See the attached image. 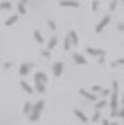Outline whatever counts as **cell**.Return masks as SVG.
<instances>
[{"label":"cell","instance_id":"cell-1","mask_svg":"<svg viewBox=\"0 0 124 125\" xmlns=\"http://www.w3.org/2000/svg\"><path fill=\"white\" fill-rule=\"evenodd\" d=\"M110 107H112L110 117H118V82L117 80H113V93H112V100H110Z\"/></svg>","mask_w":124,"mask_h":125},{"label":"cell","instance_id":"cell-2","mask_svg":"<svg viewBox=\"0 0 124 125\" xmlns=\"http://www.w3.org/2000/svg\"><path fill=\"white\" fill-rule=\"evenodd\" d=\"M44 104H45L44 100H39L37 104H34L33 110H31V113H30V117H28L30 121H37V119L39 118V114H41L42 108H44Z\"/></svg>","mask_w":124,"mask_h":125},{"label":"cell","instance_id":"cell-3","mask_svg":"<svg viewBox=\"0 0 124 125\" xmlns=\"http://www.w3.org/2000/svg\"><path fill=\"white\" fill-rule=\"evenodd\" d=\"M109 23H110V17H109V16L103 17V20H101L100 23L97 24V27H96V32H97V34H99V32H101V30H104V27H106Z\"/></svg>","mask_w":124,"mask_h":125},{"label":"cell","instance_id":"cell-4","mask_svg":"<svg viewBox=\"0 0 124 125\" xmlns=\"http://www.w3.org/2000/svg\"><path fill=\"white\" fill-rule=\"evenodd\" d=\"M59 6L61 7H79V3L75 0H62L59 1Z\"/></svg>","mask_w":124,"mask_h":125},{"label":"cell","instance_id":"cell-5","mask_svg":"<svg viewBox=\"0 0 124 125\" xmlns=\"http://www.w3.org/2000/svg\"><path fill=\"white\" fill-rule=\"evenodd\" d=\"M86 52L89 55H93V56H100V55H104V51L103 49H97V48H86Z\"/></svg>","mask_w":124,"mask_h":125},{"label":"cell","instance_id":"cell-6","mask_svg":"<svg viewBox=\"0 0 124 125\" xmlns=\"http://www.w3.org/2000/svg\"><path fill=\"white\" fill-rule=\"evenodd\" d=\"M34 79H35V82H41V83H44L45 84V83L48 82V76H47L45 73H42V72H37Z\"/></svg>","mask_w":124,"mask_h":125},{"label":"cell","instance_id":"cell-7","mask_svg":"<svg viewBox=\"0 0 124 125\" xmlns=\"http://www.w3.org/2000/svg\"><path fill=\"white\" fill-rule=\"evenodd\" d=\"M52 69H54V74L58 77V76H61L62 70H63V63H62V62H56Z\"/></svg>","mask_w":124,"mask_h":125},{"label":"cell","instance_id":"cell-8","mask_svg":"<svg viewBox=\"0 0 124 125\" xmlns=\"http://www.w3.org/2000/svg\"><path fill=\"white\" fill-rule=\"evenodd\" d=\"M30 69H31V65L30 63H23L21 66H20V69H18V72H20L21 76H25V74H28Z\"/></svg>","mask_w":124,"mask_h":125},{"label":"cell","instance_id":"cell-9","mask_svg":"<svg viewBox=\"0 0 124 125\" xmlns=\"http://www.w3.org/2000/svg\"><path fill=\"white\" fill-rule=\"evenodd\" d=\"M73 61H75V63H78V65H85V63L87 62L86 59H85L82 55H79V53H73Z\"/></svg>","mask_w":124,"mask_h":125},{"label":"cell","instance_id":"cell-10","mask_svg":"<svg viewBox=\"0 0 124 125\" xmlns=\"http://www.w3.org/2000/svg\"><path fill=\"white\" fill-rule=\"evenodd\" d=\"M79 93H80L83 97H86V98L92 100V101H96V96H95V94H92V93H89V91H86L85 89H80V90H79Z\"/></svg>","mask_w":124,"mask_h":125},{"label":"cell","instance_id":"cell-11","mask_svg":"<svg viewBox=\"0 0 124 125\" xmlns=\"http://www.w3.org/2000/svg\"><path fill=\"white\" fill-rule=\"evenodd\" d=\"M73 114H75V115H76V117L82 121V122H87V121H89V118H87V117H86L82 111H79V110H73Z\"/></svg>","mask_w":124,"mask_h":125},{"label":"cell","instance_id":"cell-12","mask_svg":"<svg viewBox=\"0 0 124 125\" xmlns=\"http://www.w3.org/2000/svg\"><path fill=\"white\" fill-rule=\"evenodd\" d=\"M17 20H18V16H11V17H9L7 20H6V27H10V25H13L14 23H17Z\"/></svg>","mask_w":124,"mask_h":125},{"label":"cell","instance_id":"cell-13","mask_svg":"<svg viewBox=\"0 0 124 125\" xmlns=\"http://www.w3.org/2000/svg\"><path fill=\"white\" fill-rule=\"evenodd\" d=\"M71 45H72V41H71V37L68 34L65 41H63V49H65V51H69V49H71Z\"/></svg>","mask_w":124,"mask_h":125},{"label":"cell","instance_id":"cell-14","mask_svg":"<svg viewBox=\"0 0 124 125\" xmlns=\"http://www.w3.org/2000/svg\"><path fill=\"white\" fill-rule=\"evenodd\" d=\"M20 84H21V87H23V89H24L25 91H27L28 94H31V93H33V87H31V86L28 84L27 82H24V80H21V82H20Z\"/></svg>","mask_w":124,"mask_h":125},{"label":"cell","instance_id":"cell-15","mask_svg":"<svg viewBox=\"0 0 124 125\" xmlns=\"http://www.w3.org/2000/svg\"><path fill=\"white\" fill-rule=\"evenodd\" d=\"M69 37H71V41H72V44H73V45H78V44H79L78 34H76L75 31H71V32H69Z\"/></svg>","mask_w":124,"mask_h":125},{"label":"cell","instance_id":"cell-16","mask_svg":"<svg viewBox=\"0 0 124 125\" xmlns=\"http://www.w3.org/2000/svg\"><path fill=\"white\" fill-rule=\"evenodd\" d=\"M35 89L38 93H45V84L41 82H35Z\"/></svg>","mask_w":124,"mask_h":125},{"label":"cell","instance_id":"cell-17","mask_svg":"<svg viewBox=\"0 0 124 125\" xmlns=\"http://www.w3.org/2000/svg\"><path fill=\"white\" fill-rule=\"evenodd\" d=\"M31 110H33V104H31L30 101H27L25 104H24V108H23V111H24V114H28V115H30Z\"/></svg>","mask_w":124,"mask_h":125},{"label":"cell","instance_id":"cell-18","mask_svg":"<svg viewBox=\"0 0 124 125\" xmlns=\"http://www.w3.org/2000/svg\"><path fill=\"white\" fill-rule=\"evenodd\" d=\"M34 38H35L37 42H39V44H41V42H44V38H42V35H41V32H39L38 30H35V31H34Z\"/></svg>","mask_w":124,"mask_h":125},{"label":"cell","instance_id":"cell-19","mask_svg":"<svg viewBox=\"0 0 124 125\" xmlns=\"http://www.w3.org/2000/svg\"><path fill=\"white\" fill-rule=\"evenodd\" d=\"M9 9H11L10 1H3V3H0V10H9Z\"/></svg>","mask_w":124,"mask_h":125},{"label":"cell","instance_id":"cell-20","mask_svg":"<svg viewBox=\"0 0 124 125\" xmlns=\"http://www.w3.org/2000/svg\"><path fill=\"white\" fill-rule=\"evenodd\" d=\"M106 104H107L106 100H100V101H97V103H96V111H100V110L104 107Z\"/></svg>","mask_w":124,"mask_h":125},{"label":"cell","instance_id":"cell-21","mask_svg":"<svg viewBox=\"0 0 124 125\" xmlns=\"http://www.w3.org/2000/svg\"><path fill=\"white\" fill-rule=\"evenodd\" d=\"M17 10L20 14H25V6H24V3H18L17 4Z\"/></svg>","mask_w":124,"mask_h":125},{"label":"cell","instance_id":"cell-22","mask_svg":"<svg viewBox=\"0 0 124 125\" xmlns=\"http://www.w3.org/2000/svg\"><path fill=\"white\" fill-rule=\"evenodd\" d=\"M120 65H124V58H120V59H117L116 62H113L112 68H117V66H120Z\"/></svg>","mask_w":124,"mask_h":125},{"label":"cell","instance_id":"cell-23","mask_svg":"<svg viewBox=\"0 0 124 125\" xmlns=\"http://www.w3.org/2000/svg\"><path fill=\"white\" fill-rule=\"evenodd\" d=\"M56 42H58L56 37H52V38H51V41H50V44H48V49H52V48L56 45Z\"/></svg>","mask_w":124,"mask_h":125},{"label":"cell","instance_id":"cell-24","mask_svg":"<svg viewBox=\"0 0 124 125\" xmlns=\"http://www.w3.org/2000/svg\"><path fill=\"white\" fill-rule=\"evenodd\" d=\"M48 25H50V28L52 30V31H55L56 30V24H55L54 20H48Z\"/></svg>","mask_w":124,"mask_h":125},{"label":"cell","instance_id":"cell-25","mask_svg":"<svg viewBox=\"0 0 124 125\" xmlns=\"http://www.w3.org/2000/svg\"><path fill=\"white\" fill-rule=\"evenodd\" d=\"M99 119H100V111H96L95 115L92 117V121H93V122H96V121H99Z\"/></svg>","mask_w":124,"mask_h":125},{"label":"cell","instance_id":"cell-26","mask_svg":"<svg viewBox=\"0 0 124 125\" xmlns=\"http://www.w3.org/2000/svg\"><path fill=\"white\" fill-rule=\"evenodd\" d=\"M97 7H99V1H97V0H93V1H92V10L96 11V10H97Z\"/></svg>","mask_w":124,"mask_h":125},{"label":"cell","instance_id":"cell-27","mask_svg":"<svg viewBox=\"0 0 124 125\" xmlns=\"http://www.w3.org/2000/svg\"><path fill=\"white\" fill-rule=\"evenodd\" d=\"M92 90L96 91V93H101V90H103V89H101L100 86H92Z\"/></svg>","mask_w":124,"mask_h":125},{"label":"cell","instance_id":"cell-28","mask_svg":"<svg viewBox=\"0 0 124 125\" xmlns=\"http://www.w3.org/2000/svg\"><path fill=\"white\" fill-rule=\"evenodd\" d=\"M109 94H110V90H109V89H103V90H101V96L103 97L109 96Z\"/></svg>","mask_w":124,"mask_h":125},{"label":"cell","instance_id":"cell-29","mask_svg":"<svg viewBox=\"0 0 124 125\" xmlns=\"http://www.w3.org/2000/svg\"><path fill=\"white\" fill-rule=\"evenodd\" d=\"M41 55H42V56H45V58H50L51 56L50 51H42V52H41Z\"/></svg>","mask_w":124,"mask_h":125},{"label":"cell","instance_id":"cell-30","mask_svg":"<svg viewBox=\"0 0 124 125\" xmlns=\"http://www.w3.org/2000/svg\"><path fill=\"white\" fill-rule=\"evenodd\" d=\"M99 63H104V55H100V58H99V61H97Z\"/></svg>","mask_w":124,"mask_h":125},{"label":"cell","instance_id":"cell-31","mask_svg":"<svg viewBox=\"0 0 124 125\" xmlns=\"http://www.w3.org/2000/svg\"><path fill=\"white\" fill-rule=\"evenodd\" d=\"M118 117H121V118H124V108H123V110H120V111H118Z\"/></svg>","mask_w":124,"mask_h":125},{"label":"cell","instance_id":"cell-32","mask_svg":"<svg viewBox=\"0 0 124 125\" xmlns=\"http://www.w3.org/2000/svg\"><path fill=\"white\" fill-rule=\"evenodd\" d=\"M116 9V1H112V4H110V10H114Z\"/></svg>","mask_w":124,"mask_h":125},{"label":"cell","instance_id":"cell-33","mask_svg":"<svg viewBox=\"0 0 124 125\" xmlns=\"http://www.w3.org/2000/svg\"><path fill=\"white\" fill-rule=\"evenodd\" d=\"M118 30L120 31H124V24H118Z\"/></svg>","mask_w":124,"mask_h":125},{"label":"cell","instance_id":"cell-34","mask_svg":"<svg viewBox=\"0 0 124 125\" xmlns=\"http://www.w3.org/2000/svg\"><path fill=\"white\" fill-rule=\"evenodd\" d=\"M103 125H112V124H110L107 119H103Z\"/></svg>","mask_w":124,"mask_h":125},{"label":"cell","instance_id":"cell-35","mask_svg":"<svg viewBox=\"0 0 124 125\" xmlns=\"http://www.w3.org/2000/svg\"><path fill=\"white\" fill-rule=\"evenodd\" d=\"M4 68H6V69L10 68V62H6V63H4Z\"/></svg>","mask_w":124,"mask_h":125},{"label":"cell","instance_id":"cell-36","mask_svg":"<svg viewBox=\"0 0 124 125\" xmlns=\"http://www.w3.org/2000/svg\"><path fill=\"white\" fill-rule=\"evenodd\" d=\"M112 125H118L117 122H112Z\"/></svg>","mask_w":124,"mask_h":125},{"label":"cell","instance_id":"cell-37","mask_svg":"<svg viewBox=\"0 0 124 125\" xmlns=\"http://www.w3.org/2000/svg\"><path fill=\"white\" fill-rule=\"evenodd\" d=\"M25 1H27V0H21V3H25Z\"/></svg>","mask_w":124,"mask_h":125},{"label":"cell","instance_id":"cell-38","mask_svg":"<svg viewBox=\"0 0 124 125\" xmlns=\"http://www.w3.org/2000/svg\"><path fill=\"white\" fill-rule=\"evenodd\" d=\"M123 105H124V97H123Z\"/></svg>","mask_w":124,"mask_h":125},{"label":"cell","instance_id":"cell-39","mask_svg":"<svg viewBox=\"0 0 124 125\" xmlns=\"http://www.w3.org/2000/svg\"><path fill=\"white\" fill-rule=\"evenodd\" d=\"M113 1H116V3H117V0H113Z\"/></svg>","mask_w":124,"mask_h":125},{"label":"cell","instance_id":"cell-40","mask_svg":"<svg viewBox=\"0 0 124 125\" xmlns=\"http://www.w3.org/2000/svg\"><path fill=\"white\" fill-rule=\"evenodd\" d=\"M121 1H123V3H124V0H121Z\"/></svg>","mask_w":124,"mask_h":125}]
</instances>
